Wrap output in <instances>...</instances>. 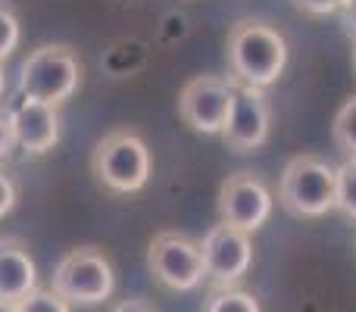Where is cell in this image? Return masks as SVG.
Instances as JSON below:
<instances>
[{
	"instance_id": "5bb4252c",
	"label": "cell",
	"mask_w": 356,
	"mask_h": 312,
	"mask_svg": "<svg viewBox=\"0 0 356 312\" xmlns=\"http://www.w3.org/2000/svg\"><path fill=\"white\" fill-rule=\"evenodd\" d=\"M332 138H334V144H338L341 154L356 159V94L338 110L334 125H332Z\"/></svg>"
},
{
	"instance_id": "2e32d148",
	"label": "cell",
	"mask_w": 356,
	"mask_h": 312,
	"mask_svg": "<svg viewBox=\"0 0 356 312\" xmlns=\"http://www.w3.org/2000/svg\"><path fill=\"white\" fill-rule=\"evenodd\" d=\"M19 38H22V28H19L16 10L10 0H0V63L19 47Z\"/></svg>"
},
{
	"instance_id": "e0dca14e",
	"label": "cell",
	"mask_w": 356,
	"mask_h": 312,
	"mask_svg": "<svg viewBox=\"0 0 356 312\" xmlns=\"http://www.w3.org/2000/svg\"><path fill=\"white\" fill-rule=\"evenodd\" d=\"M16 312H72V306L63 297H56L50 288H38L16 303Z\"/></svg>"
},
{
	"instance_id": "277c9868",
	"label": "cell",
	"mask_w": 356,
	"mask_h": 312,
	"mask_svg": "<svg viewBox=\"0 0 356 312\" xmlns=\"http://www.w3.org/2000/svg\"><path fill=\"white\" fill-rule=\"evenodd\" d=\"M50 290L69 306H100L116 290V269L97 247H75L56 263Z\"/></svg>"
},
{
	"instance_id": "4fadbf2b",
	"label": "cell",
	"mask_w": 356,
	"mask_h": 312,
	"mask_svg": "<svg viewBox=\"0 0 356 312\" xmlns=\"http://www.w3.org/2000/svg\"><path fill=\"white\" fill-rule=\"evenodd\" d=\"M203 312H263L259 309V300L247 290L238 288H219L207 297L203 303Z\"/></svg>"
},
{
	"instance_id": "52a82bcc",
	"label": "cell",
	"mask_w": 356,
	"mask_h": 312,
	"mask_svg": "<svg viewBox=\"0 0 356 312\" xmlns=\"http://www.w3.org/2000/svg\"><path fill=\"white\" fill-rule=\"evenodd\" d=\"M232 79L197 75V79L184 81L181 94H178V116L197 135H222L228 122V110H232Z\"/></svg>"
},
{
	"instance_id": "603a6c76",
	"label": "cell",
	"mask_w": 356,
	"mask_h": 312,
	"mask_svg": "<svg viewBox=\"0 0 356 312\" xmlns=\"http://www.w3.org/2000/svg\"><path fill=\"white\" fill-rule=\"evenodd\" d=\"M6 91V75H3V63H0V97H3Z\"/></svg>"
},
{
	"instance_id": "ac0fdd59",
	"label": "cell",
	"mask_w": 356,
	"mask_h": 312,
	"mask_svg": "<svg viewBox=\"0 0 356 312\" xmlns=\"http://www.w3.org/2000/svg\"><path fill=\"white\" fill-rule=\"evenodd\" d=\"M16 147V131H13V110L0 106V159H6Z\"/></svg>"
},
{
	"instance_id": "8992f818",
	"label": "cell",
	"mask_w": 356,
	"mask_h": 312,
	"mask_svg": "<svg viewBox=\"0 0 356 312\" xmlns=\"http://www.w3.org/2000/svg\"><path fill=\"white\" fill-rule=\"evenodd\" d=\"M147 269L163 288L178 294L200 288L207 278L200 240L178 231H160L147 247Z\"/></svg>"
},
{
	"instance_id": "9c48e42d",
	"label": "cell",
	"mask_w": 356,
	"mask_h": 312,
	"mask_svg": "<svg viewBox=\"0 0 356 312\" xmlns=\"http://www.w3.org/2000/svg\"><path fill=\"white\" fill-rule=\"evenodd\" d=\"M200 250H203L207 278L216 288H234V284H241L253 265L250 234L241 231V228L225 225V222L209 228L207 238L200 240Z\"/></svg>"
},
{
	"instance_id": "7c38bea8",
	"label": "cell",
	"mask_w": 356,
	"mask_h": 312,
	"mask_svg": "<svg viewBox=\"0 0 356 312\" xmlns=\"http://www.w3.org/2000/svg\"><path fill=\"white\" fill-rule=\"evenodd\" d=\"M38 290V265L19 238H0V300L19 303Z\"/></svg>"
},
{
	"instance_id": "44dd1931",
	"label": "cell",
	"mask_w": 356,
	"mask_h": 312,
	"mask_svg": "<svg viewBox=\"0 0 356 312\" xmlns=\"http://www.w3.org/2000/svg\"><path fill=\"white\" fill-rule=\"evenodd\" d=\"M341 25H344V35L356 44V0H353V3H347L344 10H341Z\"/></svg>"
},
{
	"instance_id": "30bf717a",
	"label": "cell",
	"mask_w": 356,
	"mask_h": 312,
	"mask_svg": "<svg viewBox=\"0 0 356 312\" xmlns=\"http://www.w3.org/2000/svg\"><path fill=\"white\" fill-rule=\"evenodd\" d=\"M272 190L266 181L253 172H234L222 181L219 188V215L225 225L241 228V231L253 234L269 222L272 215Z\"/></svg>"
},
{
	"instance_id": "ffe728a7",
	"label": "cell",
	"mask_w": 356,
	"mask_h": 312,
	"mask_svg": "<svg viewBox=\"0 0 356 312\" xmlns=\"http://www.w3.org/2000/svg\"><path fill=\"white\" fill-rule=\"evenodd\" d=\"M16 200H19V190H16V184H13V178L6 175V169H3V165H0V219L13 213V206H16Z\"/></svg>"
},
{
	"instance_id": "7a4b0ae2",
	"label": "cell",
	"mask_w": 356,
	"mask_h": 312,
	"mask_svg": "<svg viewBox=\"0 0 356 312\" xmlns=\"http://www.w3.org/2000/svg\"><path fill=\"white\" fill-rule=\"evenodd\" d=\"M85 66L69 44H44L25 56L19 69V97L63 106L81 88Z\"/></svg>"
},
{
	"instance_id": "8fae6325",
	"label": "cell",
	"mask_w": 356,
	"mask_h": 312,
	"mask_svg": "<svg viewBox=\"0 0 356 312\" xmlns=\"http://www.w3.org/2000/svg\"><path fill=\"white\" fill-rule=\"evenodd\" d=\"M13 131L16 147H22L29 156H44L60 144V113L41 100L22 97L13 106Z\"/></svg>"
},
{
	"instance_id": "d6986e66",
	"label": "cell",
	"mask_w": 356,
	"mask_h": 312,
	"mask_svg": "<svg viewBox=\"0 0 356 312\" xmlns=\"http://www.w3.org/2000/svg\"><path fill=\"white\" fill-rule=\"evenodd\" d=\"M303 13L309 16H332V13H341L347 6V0H294Z\"/></svg>"
},
{
	"instance_id": "ba28073f",
	"label": "cell",
	"mask_w": 356,
	"mask_h": 312,
	"mask_svg": "<svg viewBox=\"0 0 356 312\" xmlns=\"http://www.w3.org/2000/svg\"><path fill=\"white\" fill-rule=\"evenodd\" d=\"M272 129V106L266 91L250 85H238L234 81L232 91V110H228V122L222 129V141L234 154H253L269 141Z\"/></svg>"
},
{
	"instance_id": "7402d4cb",
	"label": "cell",
	"mask_w": 356,
	"mask_h": 312,
	"mask_svg": "<svg viewBox=\"0 0 356 312\" xmlns=\"http://www.w3.org/2000/svg\"><path fill=\"white\" fill-rule=\"evenodd\" d=\"M113 312H154V309L144 306L141 300H125V303H119V306L113 309Z\"/></svg>"
},
{
	"instance_id": "5b68a950",
	"label": "cell",
	"mask_w": 356,
	"mask_h": 312,
	"mask_svg": "<svg viewBox=\"0 0 356 312\" xmlns=\"http://www.w3.org/2000/svg\"><path fill=\"white\" fill-rule=\"evenodd\" d=\"M338 194V169L328 165L322 156L303 154L294 156L282 172L278 203L297 219H319L334 209Z\"/></svg>"
},
{
	"instance_id": "d4e9b609",
	"label": "cell",
	"mask_w": 356,
	"mask_h": 312,
	"mask_svg": "<svg viewBox=\"0 0 356 312\" xmlns=\"http://www.w3.org/2000/svg\"><path fill=\"white\" fill-rule=\"evenodd\" d=\"M353 75H356V44H353Z\"/></svg>"
},
{
	"instance_id": "6da1fadb",
	"label": "cell",
	"mask_w": 356,
	"mask_h": 312,
	"mask_svg": "<svg viewBox=\"0 0 356 312\" xmlns=\"http://www.w3.org/2000/svg\"><path fill=\"white\" fill-rule=\"evenodd\" d=\"M225 56L232 81L266 91L282 79L284 66H288V41L275 25L263 22V19H241L228 31Z\"/></svg>"
},
{
	"instance_id": "3957f363",
	"label": "cell",
	"mask_w": 356,
	"mask_h": 312,
	"mask_svg": "<svg viewBox=\"0 0 356 312\" xmlns=\"http://www.w3.org/2000/svg\"><path fill=\"white\" fill-rule=\"evenodd\" d=\"M91 172L104 188L116 190V194H138L150 181L154 156L138 131L116 129L106 131L97 141L91 154Z\"/></svg>"
},
{
	"instance_id": "cb8c5ba5",
	"label": "cell",
	"mask_w": 356,
	"mask_h": 312,
	"mask_svg": "<svg viewBox=\"0 0 356 312\" xmlns=\"http://www.w3.org/2000/svg\"><path fill=\"white\" fill-rule=\"evenodd\" d=\"M0 312H16V303H6V300H0Z\"/></svg>"
},
{
	"instance_id": "9a60e30c",
	"label": "cell",
	"mask_w": 356,
	"mask_h": 312,
	"mask_svg": "<svg viewBox=\"0 0 356 312\" xmlns=\"http://www.w3.org/2000/svg\"><path fill=\"white\" fill-rule=\"evenodd\" d=\"M334 209L356 222V159H347L338 169V194H334Z\"/></svg>"
}]
</instances>
